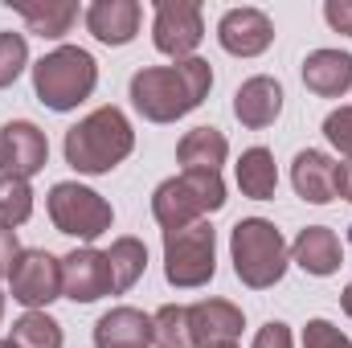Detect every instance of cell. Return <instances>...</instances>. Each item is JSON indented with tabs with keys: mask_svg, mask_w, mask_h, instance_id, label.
Here are the masks:
<instances>
[{
	"mask_svg": "<svg viewBox=\"0 0 352 348\" xmlns=\"http://www.w3.org/2000/svg\"><path fill=\"white\" fill-rule=\"evenodd\" d=\"M213 87V70L205 58H184L173 66H144L131 78V107L152 123H176L197 111Z\"/></svg>",
	"mask_w": 352,
	"mask_h": 348,
	"instance_id": "obj_1",
	"label": "cell"
},
{
	"mask_svg": "<svg viewBox=\"0 0 352 348\" xmlns=\"http://www.w3.org/2000/svg\"><path fill=\"white\" fill-rule=\"evenodd\" d=\"M135 148V131L119 107H98L66 131V164L74 173L102 176L123 164Z\"/></svg>",
	"mask_w": 352,
	"mask_h": 348,
	"instance_id": "obj_2",
	"label": "cell"
},
{
	"mask_svg": "<svg viewBox=\"0 0 352 348\" xmlns=\"http://www.w3.org/2000/svg\"><path fill=\"white\" fill-rule=\"evenodd\" d=\"M230 259H234V274L246 287L266 291V287H274L287 274V242L274 230V221L246 217L230 234Z\"/></svg>",
	"mask_w": 352,
	"mask_h": 348,
	"instance_id": "obj_3",
	"label": "cell"
},
{
	"mask_svg": "<svg viewBox=\"0 0 352 348\" xmlns=\"http://www.w3.org/2000/svg\"><path fill=\"white\" fill-rule=\"evenodd\" d=\"M221 205H226L221 173H180L152 193V213L164 226V234L205 221V213H217Z\"/></svg>",
	"mask_w": 352,
	"mask_h": 348,
	"instance_id": "obj_4",
	"label": "cell"
},
{
	"mask_svg": "<svg viewBox=\"0 0 352 348\" xmlns=\"http://www.w3.org/2000/svg\"><path fill=\"white\" fill-rule=\"evenodd\" d=\"M94 83H98V66L78 45H58L33 66V90L50 111H74L78 102L90 98Z\"/></svg>",
	"mask_w": 352,
	"mask_h": 348,
	"instance_id": "obj_5",
	"label": "cell"
},
{
	"mask_svg": "<svg viewBox=\"0 0 352 348\" xmlns=\"http://www.w3.org/2000/svg\"><path fill=\"white\" fill-rule=\"evenodd\" d=\"M213 270H217V234L209 221L164 234V279L173 287H180V291L205 287L213 279Z\"/></svg>",
	"mask_w": 352,
	"mask_h": 348,
	"instance_id": "obj_6",
	"label": "cell"
},
{
	"mask_svg": "<svg viewBox=\"0 0 352 348\" xmlns=\"http://www.w3.org/2000/svg\"><path fill=\"white\" fill-rule=\"evenodd\" d=\"M50 221L58 226V234L94 242L98 234L111 230L115 213H111V205L94 188L78 184V180H62V184L50 188Z\"/></svg>",
	"mask_w": 352,
	"mask_h": 348,
	"instance_id": "obj_7",
	"label": "cell"
},
{
	"mask_svg": "<svg viewBox=\"0 0 352 348\" xmlns=\"http://www.w3.org/2000/svg\"><path fill=\"white\" fill-rule=\"evenodd\" d=\"M8 287L12 299L29 312L50 307L54 299H62V259H54L50 250H21L8 270Z\"/></svg>",
	"mask_w": 352,
	"mask_h": 348,
	"instance_id": "obj_8",
	"label": "cell"
},
{
	"mask_svg": "<svg viewBox=\"0 0 352 348\" xmlns=\"http://www.w3.org/2000/svg\"><path fill=\"white\" fill-rule=\"evenodd\" d=\"M201 37H205V21H201V4L197 0H160L156 4L152 41H156L160 54L184 62V58H192Z\"/></svg>",
	"mask_w": 352,
	"mask_h": 348,
	"instance_id": "obj_9",
	"label": "cell"
},
{
	"mask_svg": "<svg viewBox=\"0 0 352 348\" xmlns=\"http://www.w3.org/2000/svg\"><path fill=\"white\" fill-rule=\"evenodd\" d=\"M45 160H50V140L37 123L12 119L0 127V173L4 176L29 180L45 168Z\"/></svg>",
	"mask_w": 352,
	"mask_h": 348,
	"instance_id": "obj_10",
	"label": "cell"
},
{
	"mask_svg": "<svg viewBox=\"0 0 352 348\" xmlns=\"http://www.w3.org/2000/svg\"><path fill=\"white\" fill-rule=\"evenodd\" d=\"M242 328H246L242 307L230 299H201L188 307V332L197 348H234Z\"/></svg>",
	"mask_w": 352,
	"mask_h": 348,
	"instance_id": "obj_11",
	"label": "cell"
},
{
	"mask_svg": "<svg viewBox=\"0 0 352 348\" xmlns=\"http://www.w3.org/2000/svg\"><path fill=\"white\" fill-rule=\"evenodd\" d=\"M111 262H107V250H70L62 259V295L74 299V303H94L102 295H111Z\"/></svg>",
	"mask_w": 352,
	"mask_h": 348,
	"instance_id": "obj_12",
	"label": "cell"
},
{
	"mask_svg": "<svg viewBox=\"0 0 352 348\" xmlns=\"http://www.w3.org/2000/svg\"><path fill=\"white\" fill-rule=\"evenodd\" d=\"M217 41L234 58H258L274 41V25L263 8H230L217 21Z\"/></svg>",
	"mask_w": 352,
	"mask_h": 348,
	"instance_id": "obj_13",
	"label": "cell"
},
{
	"mask_svg": "<svg viewBox=\"0 0 352 348\" xmlns=\"http://www.w3.org/2000/svg\"><path fill=\"white\" fill-rule=\"evenodd\" d=\"M291 184H295V193H299L303 201L328 205V201L340 197V164L328 160L324 152H311V148H307V152H299L295 164H291Z\"/></svg>",
	"mask_w": 352,
	"mask_h": 348,
	"instance_id": "obj_14",
	"label": "cell"
},
{
	"mask_svg": "<svg viewBox=\"0 0 352 348\" xmlns=\"http://www.w3.org/2000/svg\"><path fill=\"white\" fill-rule=\"evenodd\" d=\"M234 115H238V123L242 127H250V131H263L270 127L278 115H283V87L274 83V78H246L238 94H234Z\"/></svg>",
	"mask_w": 352,
	"mask_h": 348,
	"instance_id": "obj_15",
	"label": "cell"
},
{
	"mask_svg": "<svg viewBox=\"0 0 352 348\" xmlns=\"http://www.w3.org/2000/svg\"><path fill=\"white\" fill-rule=\"evenodd\" d=\"M303 87L320 98H340L352 87V54L344 50H311L303 58Z\"/></svg>",
	"mask_w": 352,
	"mask_h": 348,
	"instance_id": "obj_16",
	"label": "cell"
},
{
	"mask_svg": "<svg viewBox=\"0 0 352 348\" xmlns=\"http://www.w3.org/2000/svg\"><path fill=\"white\" fill-rule=\"evenodd\" d=\"M94 345L98 348H152V316L140 307H111L94 324Z\"/></svg>",
	"mask_w": 352,
	"mask_h": 348,
	"instance_id": "obj_17",
	"label": "cell"
},
{
	"mask_svg": "<svg viewBox=\"0 0 352 348\" xmlns=\"http://www.w3.org/2000/svg\"><path fill=\"white\" fill-rule=\"evenodd\" d=\"M87 29L102 45H127L140 33V4L135 0H94L87 8Z\"/></svg>",
	"mask_w": 352,
	"mask_h": 348,
	"instance_id": "obj_18",
	"label": "cell"
},
{
	"mask_svg": "<svg viewBox=\"0 0 352 348\" xmlns=\"http://www.w3.org/2000/svg\"><path fill=\"white\" fill-rule=\"evenodd\" d=\"M291 259L299 262L307 274L328 279V274L340 270V238L328 226H307V230H299V238L291 246Z\"/></svg>",
	"mask_w": 352,
	"mask_h": 348,
	"instance_id": "obj_19",
	"label": "cell"
},
{
	"mask_svg": "<svg viewBox=\"0 0 352 348\" xmlns=\"http://www.w3.org/2000/svg\"><path fill=\"white\" fill-rule=\"evenodd\" d=\"M226 156H230V144L217 127H192L176 144V160L184 173H221Z\"/></svg>",
	"mask_w": 352,
	"mask_h": 348,
	"instance_id": "obj_20",
	"label": "cell"
},
{
	"mask_svg": "<svg viewBox=\"0 0 352 348\" xmlns=\"http://www.w3.org/2000/svg\"><path fill=\"white\" fill-rule=\"evenodd\" d=\"M238 188L250 197V201H270L274 188H278V168H274V156L266 148H250L242 152L238 160Z\"/></svg>",
	"mask_w": 352,
	"mask_h": 348,
	"instance_id": "obj_21",
	"label": "cell"
},
{
	"mask_svg": "<svg viewBox=\"0 0 352 348\" xmlns=\"http://www.w3.org/2000/svg\"><path fill=\"white\" fill-rule=\"evenodd\" d=\"M16 12L25 17L29 33L37 37H66L70 25L78 21V4L74 0H45V4H16Z\"/></svg>",
	"mask_w": 352,
	"mask_h": 348,
	"instance_id": "obj_22",
	"label": "cell"
},
{
	"mask_svg": "<svg viewBox=\"0 0 352 348\" xmlns=\"http://www.w3.org/2000/svg\"><path fill=\"white\" fill-rule=\"evenodd\" d=\"M107 262H111V287H115V295H123L140 283V274L148 266V250L140 238H115L107 250Z\"/></svg>",
	"mask_w": 352,
	"mask_h": 348,
	"instance_id": "obj_23",
	"label": "cell"
},
{
	"mask_svg": "<svg viewBox=\"0 0 352 348\" xmlns=\"http://www.w3.org/2000/svg\"><path fill=\"white\" fill-rule=\"evenodd\" d=\"M16 348H62V324L45 312H25L16 324H12V336Z\"/></svg>",
	"mask_w": 352,
	"mask_h": 348,
	"instance_id": "obj_24",
	"label": "cell"
},
{
	"mask_svg": "<svg viewBox=\"0 0 352 348\" xmlns=\"http://www.w3.org/2000/svg\"><path fill=\"white\" fill-rule=\"evenodd\" d=\"M152 345L156 348H197L192 345V332H188V307L164 303L152 316Z\"/></svg>",
	"mask_w": 352,
	"mask_h": 348,
	"instance_id": "obj_25",
	"label": "cell"
},
{
	"mask_svg": "<svg viewBox=\"0 0 352 348\" xmlns=\"http://www.w3.org/2000/svg\"><path fill=\"white\" fill-rule=\"evenodd\" d=\"M33 213V188L29 180H16V176H0V226H21L29 221Z\"/></svg>",
	"mask_w": 352,
	"mask_h": 348,
	"instance_id": "obj_26",
	"label": "cell"
},
{
	"mask_svg": "<svg viewBox=\"0 0 352 348\" xmlns=\"http://www.w3.org/2000/svg\"><path fill=\"white\" fill-rule=\"evenodd\" d=\"M29 66V45L21 33H0V90L12 87L21 70Z\"/></svg>",
	"mask_w": 352,
	"mask_h": 348,
	"instance_id": "obj_27",
	"label": "cell"
},
{
	"mask_svg": "<svg viewBox=\"0 0 352 348\" xmlns=\"http://www.w3.org/2000/svg\"><path fill=\"white\" fill-rule=\"evenodd\" d=\"M324 135H328V144H332L340 156H352V107H336V111L324 119Z\"/></svg>",
	"mask_w": 352,
	"mask_h": 348,
	"instance_id": "obj_28",
	"label": "cell"
},
{
	"mask_svg": "<svg viewBox=\"0 0 352 348\" xmlns=\"http://www.w3.org/2000/svg\"><path fill=\"white\" fill-rule=\"evenodd\" d=\"M303 348H352V340L328 320H307L303 328Z\"/></svg>",
	"mask_w": 352,
	"mask_h": 348,
	"instance_id": "obj_29",
	"label": "cell"
},
{
	"mask_svg": "<svg viewBox=\"0 0 352 348\" xmlns=\"http://www.w3.org/2000/svg\"><path fill=\"white\" fill-rule=\"evenodd\" d=\"M254 348H295V345H291V328H287V324H278V320H270L266 328H258Z\"/></svg>",
	"mask_w": 352,
	"mask_h": 348,
	"instance_id": "obj_30",
	"label": "cell"
},
{
	"mask_svg": "<svg viewBox=\"0 0 352 348\" xmlns=\"http://www.w3.org/2000/svg\"><path fill=\"white\" fill-rule=\"evenodd\" d=\"M324 17L336 33H349L352 37V0H328L324 4Z\"/></svg>",
	"mask_w": 352,
	"mask_h": 348,
	"instance_id": "obj_31",
	"label": "cell"
},
{
	"mask_svg": "<svg viewBox=\"0 0 352 348\" xmlns=\"http://www.w3.org/2000/svg\"><path fill=\"white\" fill-rule=\"evenodd\" d=\"M21 254V242H16V230H8V226H0V274H8L12 270V262Z\"/></svg>",
	"mask_w": 352,
	"mask_h": 348,
	"instance_id": "obj_32",
	"label": "cell"
},
{
	"mask_svg": "<svg viewBox=\"0 0 352 348\" xmlns=\"http://www.w3.org/2000/svg\"><path fill=\"white\" fill-rule=\"evenodd\" d=\"M340 197L352 201V164H340Z\"/></svg>",
	"mask_w": 352,
	"mask_h": 348,
	"instance_id": "obj_33",
	"label": "cell"
},
{
	"mask_svg": "<svg viewBox=\"0 0 352 348\" xmlns=\"http://www.w3.org/2000/svg\"><path fill=\"white\" fill-rule=\"evenodd\" d=\"M340 307H344V316L352 320V283L344 287V295H340Z\"/></svg>",
	"mask_w": 352,
	"mask_h": 348,
	"instance_id": "obj_34",
	"label": "cell"
},
{
	"mask_svg": "<svg viewBox=\"0 0 352 348\" xmlns=\"http://www.w3.org/2000/svg\"><path fill=\"white\" fill-rule=\"evenodd\" d=\"M0 320H4V291H0Z\"/></svg>",
	"mask_w": 352,
	"mask_h": 348,
	"instance_id": "obj_35",
	"label": "cell"
},
{
	"mask_svg": "<svg viewBox=\"0 0 352 348\" xmlns=\"http://www.w3.org/2000/svg\"><path fill=\"white\" fill-rule=\"evenodd\" d=\"M0 348H16V345H12V340H0Z\"/></svg>",
	"mask_w": 352,
	"mask_h": 348,
	"instance_id": "obj_36",
	"label": "cell"
},
{
	"mask_svg": "<svg viewBox=\"0 0 352 348\" xmlns=\"http://www.w3.org/2000/svg\"><path fill=\"white\" fill-rule=\"evenodd\" d=\"M234 348H238V345H234Z\"/></svg>",
	"mask_w": 352,
	"mask_h": 348,
	"instance_id": "obj_37",
	"label": "cell"
}]
</instances>
